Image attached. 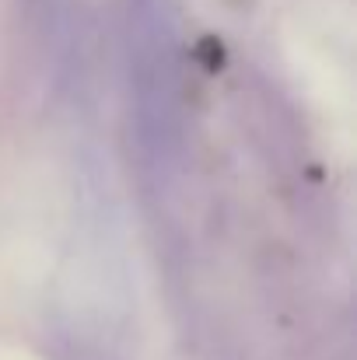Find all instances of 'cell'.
Returning a JSON list of instances; mask_svg holds the SVG:
<instances>
[]
</instances>
